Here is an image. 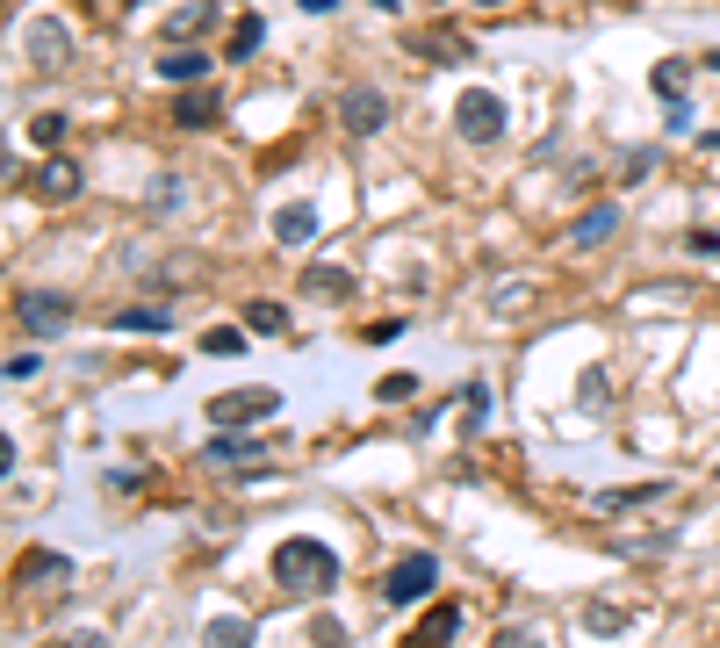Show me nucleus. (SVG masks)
Instances as JSON below:
<instances>
[{
  "label": "nucleus",
  "instance_id": "obj_1",
  "mask_svg": "<svg viewBox=\"0 0 720 648\" xmlns=\"http://www.w3.org/2000/svg\"><path fill=\"white\" fill-rule=\"evenodd\" d=\"M274 583H282L288 598H325L332 583H339V554L325 548V540H310V533H296V540H282L274 548Z\"/></svg>",
  "mask_w": 720,
  "mask_h": 648
},
{
  "label": "nucleus",
  "instance_id": "obj_2",
  "mask_svg": "<svg viewBox=\"0 0 720 648\" xmlns=\"http://www.w3.org/2000/svg\"><path fill=\"white\" fill-rule=\"evenodd\" d=\"M433 583H440V554H396L389 562V577H382V606H425L433 598Z\"/></svg>",
  "mask_w": 720,
  "mask_h": 648
},
{
  "label": "nucleus",
  "instance_id": "obj_3",
  "mask_svg": "<svg viewBox=\"0 0 720 648\" xmlns=\"http://www.w3.org/2000/svg\"><path fill=\"white\" fill-rule=\"evenodd\" d=\"M274 411H282V396L253 382V390H224V396H209V404H203V419H209V425H224V432H238V425L274 419Z\"/></svg>",
  "mask_w": 720,
  "mask_h": 648
},
{
  "label": "nucleus",
  "instance_id": "obj_4",
  "mask_svg": "<svg viewBox=\"0 0 720 648\" xmlns=\"http://www.w3.org/2000/svg\"><path fill=\"white\" fill-rule=\"evenodd\" d=\"M14 583H22L37 606H58V598H66V583H72V562H66V554H51V548H29L22 569H14Z\"/></svg>",
  "mask_w": 720,
  "mask_h": 648
},
{
  "label": "nucleus",
  "instance_id": "obj_5",
  "mask_svg": "<svg viewBox=\"0 0 720 648\" xmlns=\"http://www.w3.org/2000/svg\"><path fill=\"white\" fill-rule=\"evenodd\" d=\"M454 130H462L469 145H490V137H504V101L490 95V87H462V101H454Z\"/></svg>",
  "mask_w": 720,
  "mask_h": 648
},
{
  "label": "nucleus",
  "instance_id": "obj_6",
  "mask_svg": "<svg viewBox=\"0 0 720 648\" xmlns=\"http://www.w3.org/2000/svg\"><path fill=\"white\" fill-rule=\"evenodd\" d=\"M22 51H29V72H58L72 58V29L58 22V14H37L29 37H22Z\"/></svg>",
  "mask_w": 720,
  "mask_h": 648
},
{
  "label": "nucleus",
  "instance_id": "obj_7",
  "mask_svg": "<svg viewBox=\"0 0 720 648\" xmlns=\"http://www.w3.org/2000/svg\"><path fill=\"white\" fill-rule=\"evenodd\" d=\"M14 317H22L37 338H58L72 324V303L58 296V288H22V296H14Z\"/></svg>",
  "mask_w": 720,
  "mask_h": 648
},
{
  "label": "nucleus",
  "instance_id": "obj_8",
  "mask_svg": "<svg viewBox=\"0 0 720 648\" xmlns=\"http://www.w3.org/2000/svg\"><path fill=\"white\" fill-rule=\"evenodd\" d=\"M29 195H37V203H72V195H80V166H72L66 151H51V159L29 174Z\"/></svg>",
  "mask_w": 720,
  "mask_h": 648
},
{
  "label": "nucleus",
  "instance_id": "obj_9",
  "mask_svg": "<svg viewBox=\"0 0 720 648\" xmlns=\"http://www.w3.org/2000/svg\"><path fill=\"white\" fill-rule=\"evenodd\" d=\"M339 122H346V137H375L382 122H389V101H382L375 87H346V101H339Z\"/></svg>",
  "mask_w": 720,
  "mask_h": 648
},
{
  "label": "nucleus",
  "instance_id": "obj_10",
  "mask_svg": "<svg viewBox=\"0 0 720 648\" xmlns=\"http://www.w3.org/2000/svg\"><path fill=\"white\" fill-rule=\"evenodd\" d=\"M454 635H462V606H433L411 627V648H454Z\"/></svg>",
  "mask_w": 720,
  "mask_h": 648
},
{
  "label": "nucleus",
  "instance_id": "obj_11",
  "mask_svg": "<svg viewBox=\"0 0 720 648\" xmlns=\"http://www.w3.org/2000/svg\"><path fill=\"white\" fill-rule=\"evenodd\" d=\"M224 116V101H217V87H188V95L174 101V122L180 130H209V122Z\"/></svg>",
  "mask_w": 720,
  "mask_h": 648
},
{
  "label": "nucleus",
  "instance_id": "obj_12",
  "mask_svg": "<svg viewBox=\"0 0 720 648\" xmlns=\"http://www.w3.org/2000/svg\"><path fill=\"white\" fill-rule=\"evenodd\" d=\"M274 238L282 245H310L317 238V203H282L274 209Z\"/></svg>",
  "mask_w": 720,
  "mask_h": 648
},
{
  "label": "nucleus",
  "instance_id": "obj_13",
  "mask_svg": "<svg viewBox=\"0 0 720 648\" xmlns=\"http://www.w3.org/2000/svg\"><path fill=\"white\" fill-rule=\"evenodd\" d=\"M159 80H174V87L209 80V51H159Z\"/></svg>",
  "mask_w": 720,
  "mask_h": 648
},
{
  "label": "nucleus",
  "instance_id": "obj_14",
  "mask_svg": "<svg viewBox=\"0 0 720 648\" xmlns=\"http://www.w3.org/2000/svg\"><path fill=\"white\" fill-rule=\"evenodd\" d=\"M303 296L346 303V296H354V274H346V267H303Z\"/></svg>",
  "mask_w": 720,
  "mask_h": 648
},
{
  "label": "nucleus",
  "instance_id": "obj_15",
  "mask_svg": "<svg viewBox=\"0 0 720 648\" xmlns=\"http://www.w3.org/2000/svg\"><path fill=\"white\" fill-rule=\"evenodd\" d=\"M253 454H259V440H253V432H217V440L203 446V461H209V469H231V461H253Z\"/></svg>",
  "mask_w": 720,
  "mask_h": 648
},
{
  "label": "nucleus",
  "instance_id": "obj_16",
  "mask_svg": "<svg viewBox=\"0 0 720 648\" xmlns=\"http://www.w3.org/2000/svg\"><path fill=\"white\" fill-rule=\"evenodd\" d=\"M116 332H174V311L166 303H130V311H116Z\"/></svg>",
  "mask_w": 720,
  "mask_h": 648
},
{
  "label": "nucleus",
  "instance_id": "obj_17",
  "mask_svg": "<svg viewBox=\"0 0 720 648\" xmlns=\"http://www.w3.org/2000/svg\"><path fill=\"white\" fill-rule=\"evenodd\" d=\"M612 230H620V203H599V209H584V216H576L570 245H599V238H612Z\"/></svg>",
  "mask_w": 720,
  "mask_h": 648
},
{
  "label": "nucleus",
  "instance_id": "obj_18",
  "mask_svg": "<svg viewBox=\"0 0 720 648\" xmlns=\"http://www.w3.org/2000/svg\"><path fill=\"white\" fill-rule=\"evenodd\" d=\"M253 641H259V635H253V620H231V612L203 627V648H253Z\"/></svg>",
  "mask_w": 720,
  "mask_h": 648
},
{
  "label": "nucleus",
  "instance_id": "obj_19",
  "mask_svg": "<svg viewBox=\"0 0 720 648\" xmlns=\"http://www.w3.org/2000/svg\"><path fill=\"white\" fill-rule=\"evenodd\" d=\"M209 22H217V8H180L174 22H166V43H195Z\"/></svg>",
  "mask_w": 720,
  "mask_h": 648
},
{
  "label": "nucleus",
  "instance_id": "obj_20",
  "mask_svg": "<svg viewBox=\"0 0 720 648\" xmlns=\"http://www.w3.org/2000/svg\"><path fill=\"white\" fill-rule=\"evenodd\" d=\"M245 332L282 338V332H288V311H282V303H245Z\"/></svg>",
  "mask_w": 720,
  "mask_h": 648
},
{
  "label": "nucleus",
  "instance_id": "obj_21",
  "mask_svg": "<svg viewBox=\"0 0 720 648\" xmlns=\"http://www.w3.org/2000/svg\"><path fill=\"white\" fill-rule=\"evenodd\" d=\"M684 87H692V66H684V58H663V66H655V95L684 101Z\"/></svg>",
  "mask_w": 720,
  "mask_h": 648
},
{
  "label": "nucleus",
  "instance_id": "obj_22",
  "mask_svg": "<svg viewBox=\"0 0 720 648\" xmlns=\"http://www.w3.org/2000/svg\"><path fill=\"white\" fill-rule=\"evenodd\" d=\"M418 51H425V58H447V66H454V58H469V43L454 37V29H433V37H418Z\"/></svg>",
  "mask_w": 720,
  "mask_h": 648
},
{
  "label": "nucleus",
  "instance_id": "obj_23",
  "mask_svg": "<svg viewBox=\"0 0 720 648\" xmlns=\"http://www.w3.org/2000/svg\"><path fill=\"white\" fill-rule=\"evenodd\" d=\"M259 37H267V22H259V14H238V29H231V58H253Z\"/></svg>",
  "mask_w": 720,
  "mask_h": 648
},
{
  "label": "nucleus",
  "instance_id": "obj_24",
  "mask_svg": "<svg viewBox=\"0 0 720 648\" xmlns=\"http://www.w3.org/2000/svg\"><path fill=\"white\" fill-rule=\"evenodd\" d=\"M620 627H627L620 606H584V635H620Z\"/></svg>",
  "mask_w": 720,
  "mask_h": 648
},
{
  "label": "nucleus",
  "instance_id": "obj_25",
  "mask_svg": "<svg viewBox=\"0 0 720 648\" xmlns=\"http://www.w3.org/2000/svg\"><path fill=\"white\" fill-rule=\"evenodd\" d=\"M310 648H346V627L332 620V612H317L310 620Z\"/></svg>",
  "mask_w": 720,
  "mask_h": 648
},
{
  "label": "nucleus",
  "instance_id": "obj_26",
  "mask_svg": "<svg viewBox=\"0 0 720 648\" xmlns=\"http://www.w3.org/2000/svg\"><path fill=\"white\" fill-rule=\"evenodd\" d=\"M462 432H490V390L483 382H469V425Z\"/></svg>",
  "mask_w": 720,
  "mask_h": 648
},
{
  "label": "nucleus",
  "instance_id": "obj_27",
  "mask_svg": "<svg viewBox=\"0 0 720 648\" xmlns=\"http://www.w3.org/2000/svg\"><path fill=\"white\" fill-rule=\"evenodd\" d=\"M29 137H37L43 151H58V137H66V116H58V108H51V116H37V122H29Z\"/></svg>",
  "mask_w": 720,
  "mask_h": 648
},
{
  "label": "nucleus",
  "instance_id": "obj_28",
  "mask_svg": "<svg viewBox=\"0 0 720 648\" xmlns=\"http://www.w3.org/2000/svg\"><path fill=\"white\" fill-rule=\"evenodd\" d=\"M490 648H548V635H541V627H504Z\"/></svg>",
  "mask_w": 720,
  "mask_h": 648
},
{
  "label": "nucleus",
  "instance_id": "obj_29",
  "mask_svg": "<svg viewBox=\"0 0 720 648\" xmlns=\"http://www.w3.org/2000/svg\"><path fill=\"white\" fill-rule=\"evenodd\" d=\"M411 390H418V375H382V382H375V396H382V404H404Z\"/></svg>",
  "mask_w": 720,
  "mask_h": 648
},
{
  "label": "nucleus",
  "instance_id": "obj_30",
  "mask_svg": "<svg viewBox=\"0 0 720 648\" xmlns=\"http://www.w3.org/2000/svg\"><path fill=\"white\" fill-rule=\"evenodd\" d=\"M245 332H231V324H217V332H203V353H238Z\"/></svg>",
  "mask_w": 720,
  "mask_h": 648
},
{
  "label": "nucleus",
  "instance_id": "obj_31",
  "mask_svg": "<svg viewBox=\"0 0 720 648\" xmlns=\"http://www.w3.org/2000/svg\"><path fill=\"white\" fill-rule=\"evenodd\" d=\"M43 375V353H14L8 361V382H37Z\"/></svg>",
  "mask_w": 720,
  "mask_h": 648
},
{
  "label": "nucleus",
  "instance_id": "obj_32",
  "mask_svg": "<svg viewBox=\"0 0 720 648\" xmlns=\"http://www.w3.org/2000/svg\"><path fill=\"white\" fill-rule=\"evenodd\" d=\"M576 396H584V404H599V396H605V375H599V367H584V382H576Z\"/></svg>",
  "mask_w": 720,
  "mask_h": 648
},
{
  "label": "nucleus",
  "instance_id": "obj_33",
  "mask_svg": "<svg viewBox=\"0 0 720 648\" xmlns=\"http://www.w3.org/2000/svg\"><path fill=\"white\" fill-rule=\"evenodd\" d=\"M684 245H692L699 259H720V238H713V230H692V238H684Z\"/></svg>",
  "mask_w": 720,
  "mask_h": 648
},
{
  "label": "nucleus",
  "instance_id": "obj_34",
  "mask_svg": "<svg viewBox=\"0 0 720 648\" xmlns=\"http://www.w3.org/2000/svg\"><path fill=\"white\" fill-rule=\"evenodd\" d=\"M66 648H109V635H72Z\"/></svg>",
  "mask_w": 720,
  "mask_h": 648
},
{
  "label": "nucleus",
  "instance_id": "obj_35",
  "mask_svg": "<svg viewBox=\"0 0 720 648\" xmlns=\"http://www.w3.org/2000/svg\"><path fill=\"white\" fill-rule=\"evenodd\" d=\"M332 8H339V0H303V14H332Z\"/></svg>",
  "mask_w": 720,
  "mask_h": 648
},
{
  "label": "nucleus",
  "instance_id": "obj_36",
  "mask_svg": "<svg viewBox=\"0 0 720 648\" xmlns=\"http://www.w3.org/2000/svg\"><path fill=\"white\" fill-rule=\"evenodd\" d=\"M707 145H713V151H720V130H713V137H707Z\"/></svg>",
  "mask_w": 720,
  "mask_h": 648
},
{
  "label": "nucleus",
  "instance_id": "obj_37",
  "mask_svg": "<svg viewBox=\"0 0 720 648\" xmlns=\"http://www.w3.org/2000/svg\"><path fill=\"white\" fill-rule=\"evenodd\" d=\"M483 8H497V0H483Z\"/></svg>",
  "mask_w": 720,
  "mask_h": 648
}]
</instances>
